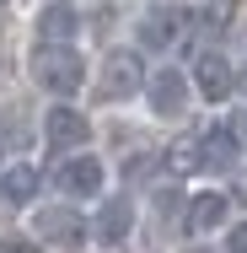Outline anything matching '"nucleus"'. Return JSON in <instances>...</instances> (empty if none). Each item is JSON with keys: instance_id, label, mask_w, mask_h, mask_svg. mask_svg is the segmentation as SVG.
<instances>
[{"instance_id": "1", "label": "nucleus", "mask_w": 247, "mask_h": 253, "mask_svg": "<svg viewBox=\"0 0 247 253\" xmlns=\"http://www.w3.org/2000/svg\"><path fill=\"white\" fill-rule=\"evenodd\" d=\"M167 162H172V172H231L237 167V151H231V140L220 135V124H204V129H188L172 151H167Z\"/></svg>"}, {"instance_id": "2", "label": "nucleus", "mask_w": 247, "mask_h": 253, "mask_svg": "<svg viewBox=\"0 0 247 253\" xmlns=\"http://www.w3.org/2000/svg\"><path fill=\"white\" fill-rule=\"evenodd\" d=\"M33 81L54 92V97H75L81 86H86V59L75 54V43H38L33 49Z\"/></svg>"}, {"instance_id": "3", "label": "nucleus", "mask_w": 247, "mask_h": 253, "mask_svg": "<svg viewBox=\"0 0 247 253\" xmlns=\"http://www.w3.org/2000/svg\"><path fill=\"white\" fill-rule=\"evenodd\" d=\"M33 237L54 253H81L92 243V221L70 205H43V210H33Z\"/></svg>"}, {"instance_id": "4", "label": "nucleus", "mask_w": 247, "mask_h": 253, "mask_svg": "<svg viewBox=\"0 0 247 253\" xmlns=\"http://www.w3.org/2000/svg\"><path fill=\"white\" fill-rule=\"evenodd\" d=\"M145 59H140V49H113L107 59H102L97 70V97L102 102H129L145 92Z\"/></svg>"}, {"instance_id": "5", "label": "nucleus", "mask_w": 247, "mask_h": 253, "mask_svg": "<svg viewBox=\"0 0 247 253\" xmlns=\"http://www.w3.org/2000/svg\"><path fill=\"white\" fill-rule=\"evenodd\" d=\"M102 183H107V167H102V156H92V151H70L54 167V189H59L65 200H97Z\"/></svg>"}, {"instance_id": "6", "label": "nucleus", "mask_w": 247, "mask_h": 253, "mask_svg": "<svg viewBox=\"0 0 247 253\" xmlns=\"http://www.w3.org/2000/svg\"><path fill=\"white\" fill-rule=\"evenodd\" d=\"M188 97H194V81L172 65H161L156 76H145V108L156 119H183L188 113Z\"/></svg>"}, {"instance_id": "7", "label": "nucleus", "mask_w": 247, "mask_h": 253, "mask_svg": "<svg viewBox=\"0 0 247 253\" xmlns=\"http://www.w3.org/2000/svg\"><path fill=\"white\" fill-rule=\"evenodd\" d=\"M188 27H194L188 5H150L145 16L135 22V38H140V49H172Z\"/></svg>"}, {"instance_id": "8", "label": "nucleus", "mask_w": 247, "mask_h": 253, "mask_svg": "<svg viewBox=\"0 0 247 253\" xmlns=\"http://www.w3.org/2000/svg\"><path fill=\"white\" fill-rule=\"evenodd\" d=\"M43 140H49V151H59V156L86 151V140H92V119H86L81 108H70V102H54L49 113H43Z\"/></svg>"}, {"instance_id": "9", "label": "nucleus", "mask_w": 247, "mask_h": 253, "mask_svg": "<svg viewBox=\"0 0 247 253\" xmlns=\"http://www.w3.org/2000/svg\"><path fill=\"white\" fill-rule=\"evenodd\" d=\"M188 81H194V92L204 102H226V92L237 86V70H231V59L220 49H204L194 59V70H188Z\"/></svg>"}, {"instance_id": "10", "label": "nucleus", "mask_w": 247, "mask_h": 253, "mask_svg": "<svg viewBox=\"0 0 247 253\" xmlns=\"http://www.w3.org/2000/svg\"><path fill=\"white\" fill-rule=\"evenodd\" d=\"M129 232H135V200H129V194L102 200L97 221H92V243H97V248H124Z\"/></svg>"}, {"instance_id": "11", "label": "nucleus", "mask_w": 247, "mask_h": 253, "mask_svg": "<svg viewBox=\"0 0 247 253\" xmlns=\"http://www.w3.org/2000/svg\"><path fill=\"white\" fill-rule=\"evenodd\" d=\"M183 226H188L194 237H204V232H226V226H231V200H226L220 189H199L194 200L183 205Z\"/></svg>"}, {"instance_id": "12", "label": "nucleus", "mask_w": 247, "mask_h": 253, "mask_svg": "<svg viewBox=\"0 0 247 253\" xmlns=\"http://www.w3.org/2000/svg\"><path fill=\"white\" fill-rule=\"evenodd\" d=\"M33 27H38V43H70L81 33V11H75V0H43Z\"/></svg>"}, {"instance_id": "13", "label": "nucleus", "mask_w": 247, "mask_h": 253, "mask_svg": "<svg viewBox=\"0 0 247 253\" xmlns=\"http://www.w3.org/2000/svg\"><path fill=\"white\" fill-rule=\"evenodd\" d=\"M0 200L5 205H33L38 200V167L33 162H11L0 172Z\"/></svg>"}, {"instance_id": "14", "label": "nucleus", "mask_w": 247, "mask_h": 253, "mask_svg": "<svg viewBox=\"0 0 247 253\" xmlns=\"http://www.w3.org/2000/svg\"><path fill=\"white\" fill-rule=\"evenodd\" d=\"M220 135L231 140V151H237V156H247V108H231V113L220 119Z\"/></svg>"}, {"instance_id": "15", "label": "nucleus", "mask_w": 247, "mask_h": 253, "mask_svg": "<svg viewBox=\"0 0 247 253\" xmlns=\"http://www.w3.org/2000/svg\"><path fill=\"white\" fill-rule=\"evenodd\" d=\"M220 253H247V221H231V226H226V243H220Z\"/></svg>"}, {"instance_id": "16", "label": "nucleus", "mask_w": 247, "mask_h": 253, "mask_svg": "<svg viewBox=\"0 0 247 253\" xmlns=\"http://www.w3.org/2000/svg\"><path fill=\"white\" fill-rule=\"evenodd\" d=\"M0 253H49L38 237H0Z\"/></svg>"}, {"instance_id": "17", "label": "nucleus", "mask_w": 247, "mask_h": 253, "mask_svg": "<svg viewBox=\"0 0 247 253\" xmlns=\"http://www.w3.org/2000/svg\"><path fill=\"white\" fill-rule=\"evenodd\" d=\"M237 81H242V92H247V65H242V76H237Z\"/></svg>"}, {"instance_id": "18", "label": "nucleus", "mask_w": 247, "mask_h": 253, "mask_svg": "<svg viewBox=\"0 0 247 253\" xmlns=\"http://www.w3.org/2000/svg\"><path fill=\"white\" fill-rule=\"evenodd\" d=\"M188 253H215V248H188Z\"/></svg>"}, {"instance_id": "19", "label": "nucleus", "mask_w": 247, "mask_h": 253, "mask_svg": "<svg viewBox=\"0 0 247 253\" xmlns=\"http://www.w3.org/2000/svg\"><path fill=\"white\" fill-rule=\"evenodd\" d=\"M0 16H5V0H0Z\"/></svg>"}]
</instances>
